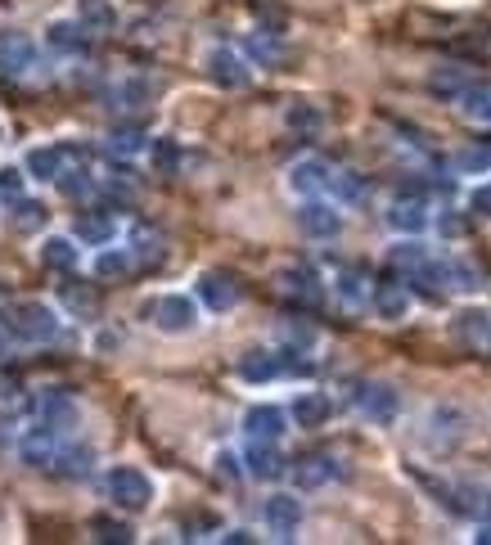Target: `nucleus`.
Returning a JSON list of instances; mask_svg holds the SVG:
<instances>
[{"mask_svg": "<svg viewBox=\"0 0 491 545\" xmlns=\"http://www.w3.org/2000/svg\"><path fill=\"white\" fill-rule=\"evenodd\" d=\"M91 532H95V541H104V545H131V541H136V536H131V527L118 523V518H95Z\"/></svg>", "mask_w": 491, "mask_h": 545, "instance_id": "37998d69", "label": "nucleus"}, {"mask_svg": "<svg viewBox=\"0 0 491 545\" xmlns=\"http://www.w3.org/2000/svg\"><path fill=\"white\" fill-rule=\"evenodd\" d=\"M478 545H491V523H478V536H473Z\"/></svg>", "mask_w": 491, "mask_h": 545, "instance_id": "5fc2aeb1", "label": "nucleus"}, {"mask_svg": "<svg viewBox=\"0 0 491 545\" xmlns=\"http://www.w3.org/2000/svg\"><path fill=\"white\" fill-rule=\"evenodd\" d=\"M46 221V208L41 203H32V199H19L14 203V217H10V226L19 230V235H32V230Z\"/></svg>", "mask_w": 491, "mask_h": 545, "instance_id": "a19ab883", "label": "nucleus"}, {"mask_svg": "<svg viewBox=\"0 0 491 545\" xmlns=\"http://www.w3.org/2000/svg\"><path fill=\"white\" fill-rule=\"evenodd\" d=\"M284 428H289V415L280 406H253L244 415V433L248 442H280Z\"/></svg>", "mask_w": 491, "mask_h": 545, "instance_id": "a211bd4d", "label": "nucleus"}, {"mask_svg": "<svg viewBox=\"0 0 491 545\" xmlns=\"http://www.w3.org/2000/svg\"><path fill=\"white\" fill-rule=\"evenodd\" d=\"M329 194H334V199H343V203H361L365 199V185H361V176H352V172H334Z\"/></svg>", "mask_w": 491, "mask_h": 545, "instance_id": "a18cd8bd", "label": "nucleus"}, {"mask_svg": "<svg viewBox=\"0 0 491 545\" xmlns=\"http://www.w3.org/2000/svg\"><path fill=\"white\" fill-rule=\"evenodd\" d=\"M10 311H14V298H10V289H0V316L10 320Z\"/></svg>", "mask_w": 491, "mask_h": 545, "instance_id": "864d4df0", "label": "nucleus"}, {"mask_svg": "<svg viewBox=\"0 0 491 545\" xmlns=\"http://www.w3.org/2000/svg\"><path fill=\"white\" fill-rule=\"evenodd\" d=\"M154 325L163 329V334H190V329L199 325V307H194V298H185V293H167V298L154 302Z\"/></svg>", "mask_w": 491, "mask_h": 545, "instance_id": "423d86ee", "label": "nucleus"}, {"mask_svg": "<svg viewBox=\"0 0 491 545\" xmlns=\"http://www.w3.org/2000/svg\"><path fill=\"white\" fill-rule=\"evenodd\" d=\"M451 167H455L460 176H482V172H491V145L460 149V154L451 158Z\"/></svg>", "mask_w": 491, "mask_h": 545, "instance_id": "c9c22d12", "label": "nucleus"}, {"mask_svg": "<svg viewBox=\"0 0 491 545\" xmlns=\"http://www.w3.org/2000/svg\"><path fill=\"white\" fill-rule=\"evenodd\" d=\"M91 464H95L91 446H59V455H55V464H50V469H55L59 478H86V473H91Z\"/></svg>", "mask_w": 491, "mask_h": 545, "instance_id": "c756f323", "label": "nucleus"}, {"mask_svg": "<svg viewBox=\"0 0 491 545\" xmlns=\"http://www.w3.org/2000/svg\"><path fill=\"white\" fill-rule=\"evenodd\" d=\"M275 284H280L284 298L302 302V307H320V302H325V289H320V275L311 271V266H284V271L275 275Z\"/></svg>", "mask_w": 491, "mask_h": 545, "instance_id": "1a4fd4ad", "label": "nucleus"}, {"mask_svg": "<svg viewBox=\"0 0 491 545\" xmlns=\"http://www.w3.org/2000/svg\"><path fill=\"white\" fill-rule=\"evenodd\" d=\"M104 491H109V500L118 509H127V514H140V509H149V500H154V482L140 469H131V464H118V469L104 478Z\"/></svg>", "mask_w": 491, "mask_h": 545, "instance_id": "f257e3e1", "label": "nucleus"}, {"mask_svg": "<svg viewBox=\"0 0 491 545\" xmlns=\"http://www.w3.org/2000/svg\"><path fill=\"white\" fill-rule=\"evenodd\" d=\"M334 289H338V302L343 307H365V298H374V289H370V275L361 271V266H343L338 271V280H334Z\"/></svg>", "mask_w": 491, "mask_h": 545, "instance_id": "a878e982", "label": "nucleus"}, {"mask_svg": "<svg viewBox=\"0 0 491 545\" xmlns=\"http://www.w3.org/2000/svg\"><path fill=\"white\" fill-rule=\"evenodd\" d=\"M221 541H226V545H248V541H253V532H244V527H235V532H226V536H221Z\"/></svg>", "mask_w": 491, "mask_h": 545, "instance_id": "603ef678", "label": "nucleus"}, {"mask_svg": "<svg viewBox=\"0 0 491 545\" xmlns=\"http://www.w3.org/2000/svg\"><path fill=\"white\" fill-rule=\"evenodd\" d=\"M329 181H334V167H329L325 158H302L289 172V190L298 194V199H320V194H329Z\"/></svg>", "mask_w": 491, "mask_h": 545, "instance_id": "9d476101", "label": "nucleus"}, {"mask_svg": "<svg viewBox=\"0 0 491 545\" xmlns=\"http://www.w3.org/2000/svg\"><path fill=\"white\" fill-rule=\"evenodd\" d=\"M217 473H221V478L235 482V478H239V460H235L230 451H221V455H217Z\"/></svg>", "mask_w": 491, "mask_h": 545, "instance_id": "3c124183", "label": "nucleus"}, {"mask_svg": "<svg viewBox=\"0 0 491 545\" xmlns=\"http://www.w3.org/2000/svg\"><path fill=\"white\" fill-rule=\"evenodd\" d=\"M199 298L212 311H230L239 302V280L230 271H203L199 275Z\"/></svg>", "mask_w": 491, "mask_h": 545, "instance_id": "6ab92c4d", "label": "nucleus"}, {"mask_svg": "<svg viewBox=\"0 0 491 545\" xmlns=\"http://www.w3.org/2000/svg\"><path fill=\"white\" fill-rule=\"evenodd\" d=\"M442 496L455 514L473 518V523H491V482H455Z\"/></svg>", "mask_w": 491, "mask_h": 545, "instance_id": "39448f33", "label": "nucleus"}, {"mask_svg": "<svg viewBox=\"0 0 491 545\" xmlns=\"http://www.w3.org/2000/svg\"><path fill=\"white\" fill-rule=\"evenodd\" d=\"M455 334H460L464 343H482V338H491V316H482V311H460V316H455Z\"/></svg>", "mask_w": 491, "mask_h": 545, "instance_id": "4c0bfd02", "label": "nucleus"}, {"mask_svg": "<svg viewBox=\"0 0 491 545\" xmlns=\"http://www.w3.org/2000/svg\"><path fill=\"white\" fill-rule=\"evenodd\" d=\"M428 203L424 194H397V199L388 203V226L401 230V235H424L428 230Z\"/></svg>", "mask_w": 491, "mask_h": 545, "instance_id": "9b49d317", "label": "nucleus"}, {"mask_svg": "<svg viewBox=\"0 0 491 545\" xmlns=\"http://www.w3.org/2000/svg\"><path fill=\"white\" fill-rule=\"evenodd\" d=\"M469 212H478V217H491V185H478V190L469 194Z\"/></svg>", "mask_w": 491, "mask_h": 545, "instance_id": "09e8293b", "label": "nucleus"}, {"mask_svg": "<svg viewBox=\"0 0 491 545\" xmlns=\"http://www.w3.org/2000/svg\"><path fill=\"white\" fill-rule=\"evenodd\" d=\"M262 518H266V527H271L280 541H293V532L302 527V500H293V496H271L262 505Z\"/></svg>", "mask_w": 491, "mask_h": 545, "instance_id": "f3484780", "label": "nucleus"}, {"mask_svg": "<svg viewBox=\"0 0 491 545\" xmlns=\"http://www.w3.org/2000/svg\"><path fill=\"white\" fill-rule=\"evenodd\" d=\"M131 257L145 262V266H158V262H163V235L149 230V226H136V230H131Z\"/></svg>", "mask_w": 491, "mask_h": 545, "instance_id": "473e14b6", "label": "nucleus"}, {"mask_svg": "<svg viewBox=\"0 0 491 545\" xmlns=\"http://www.w3.org/2000/svg\"><path fill=\"white\" fill-rule=\"evenodd\" d=\"M113 235H118L113 212H82V217H77V239H82V244H113Z\"/></svg>", "mask_w": 491, "mask_h": 545, "instance_id": "c85d7f7f", "label": "nucleus"}, {"mask_svg": "<svg viewBox=\"0 0 491 545\" xmlns=\"http://www.w3.org/2000/svg\"><path fill=\"white\" fill-rule=\"evenodd\" d=\"M293 487L298 491H316V487H325V482H334L338 473V460L334 455H302V460H293Z\"/></svg>", "mask_w": 491, "mask_h": 545, "instance_id": "2eb2a0df", "label": "nucleus"}, {"mask_svg": "<svg viewBox=\"0 0 491 545\" xmlns=\"http://www.w3.org/2000/svg\"><path fill=\"white\" fill-rule=\"evenodd\" d=\"M244 464H248V473H253V478H262V482H275V478H284V473H289V460L275 451V442H248Z\"/></svg>", "mask_w": 491, "mask_h": 545, "instance_id": "412c9836", "label": "nucleus"}, {"mask_svg": "<svg viewBox=\"0 0 491 545\" xmlns=\"http://www.w3.org/2000/svg\"><path fill=\"white\" fill-rule=\"evenodd\" d=\"M149 149V136L140 127H113L109 140H104V154L113 158V163H131L136 154H145Z\"/></svg>", "mask_w": 491, "mask_h": 545, "instance_id": "393cba45", "label": "nucleus"}, {"mask_svg": "<svg viewBox=\"0 0 491 545\" xmlns=\"http://www.w3.org/2000/svg\"><path fill=\"white\" fill-rule=\"evenodd\" d=\"M464 410H455V406H433L428 410V419H424V442L433 446V451H451V446H460L464 442Z\"/></svg>", "mask_w": 491, "mask_h": 545, "instance_id": "20e7f679", "label": "nucleus"}, {"mask_svg": "<svg viewBox=\"0 0 491 545\" xmlns=\"http://www.w3.org/2000/svg\"><path fill=\"white\" fill-rule=\"evenodd\" d=\"M356 406H361V415L370 419V424H392L397 410H401V401H397V392H392L388 383H365L361 397H356Z\"/></svg>", "mask_w": 491, "mask_h": 545, "instance_id": "dca6fc26", "label": "nucleus"}, {"mask_svg": "<svg viewBox=\"0 0 491 545\" xmlns=\"http://www.w3.org/2000/svg\"><path fill=\"white\" fill-rule=\"evenodd\" d=\"M149 163L158 167V176H176V167H181L176 140H154V145H149Z\"/></svg>", "mask_w": 491, "mask_h": 545, "instance_id": "ea45409f", "label": "nucleus"}, {"mask_svg": "<svg viewBox=\"0 0 491 545\" xmlns=\"http://www.w3.org/2000/svg\"><path fill=\"white\" fill-rule=\"evenodd\" d=\"M487 343H491V338H487Z\"/></svg>", "mask_w": 491, "mask_h": 545, "instance_id": "4d7b16f0", "label": "nucleus"}, {"mask_svg": "<svg viewBox=\"0 0 491 545\" xmlns=\"http://www.w3.org/2000/svg\"><path fill=\"white\" fill-rule=\"evenodd\" d=\"M284 374V356L280 352H262V347H253V352L239 356V379L244 383H271Z\"/></svg>", "mask_w": 491, "mask_h": 545, "instance_id": "4be33fe9", "label": "nucleus"}, {"mask_svg": "<svg viewBox=\"0 0 491 545\" xmlns=\"http://www.w3.org/2000/svg\"><path fill=\"white\" fill-rule=\"evenodd\" d=\"M77 19L86 23L91 37H104V32L118 28V10H113L109 0H82V14H77Z\"/></svg>", "mask_w": 491, "mask_h": 545, "instance_id": "7c9ffc66", "label": "nucleus"}, {"mask_svg": "<svg viewBox=\"0 0 491 545\" xmlns=\"http://www.w3.org/2000/svg\"><path fill=\"white\" fill-rule=\"evenodd\" d=\"M203 68H208V77L221 86V91H244V86H248V64L235 55V50H226V46L208 50Z\"/></svg>", "mask_w": 491, "mask_h": 545, "instance_id": "f8f14e48", "label": "nucleus"}, {"mask_svg": "<svg viewBox=\"0 0 491 545\" xmlns=\"http://www.w3.org/2000/svg\"><path fill=\"white\" fill-rule=\"evenodd\" d=\"M0 361H5V343H0Z\"/></svg>", "mask_w": 491, "mask_h": 545, "instance_id": "6e6d98bb", "label": "nucleus"}, {"mask_svg": "<svg viewBox=\"0 0 491 545\" xmlns=\"http://www.w3.org/2000/svg\"><path fill=\"white\" fill-rule=\"evenodd\" d=\"M77 262H82V253H77V244L68 235L41 239V266L46 271H77Z\"/></svg>", "mask_w": 491, "mask_h": 545, "instance_id": "bb28decb", "label": "nucleus"}, {"mask_svg": "<svg viewBox=\"0 0 491 545\" xmlns=\"http://www.w3.org/2000/svg\"><path fill=\"white\" fill-rule=\"evenodd\" d=\"M23 410V392L19 388H0V424L5 419H14Z\"/></svg>", "mask_w": 491, "mask_h": 545, "instance_id": "de8ad7c7", "label": "nucleus"}, {"mask_svg": "<svg viewBox=\"0 0 491 545\" xmlns=\"http://www.w3.org/2000/svg\"><path fill=\"white\" fill-rule=\"evenodd\" d=\"M460 113L469 122H482V127H491V86H469V91L460 95Z\"/></svg>", "mask_w": 491, "mask_h": 545, "instance_id": "f704fd0d", "label": "nucleus"}, {"mask_svg": "<svg viewBox=\"0 0 491 545\" xmlns=\"http://www.w3.org/2000/svg\"><path fill=\"white\" fill-rule=\"evenodd\" d=\"M388 262L401 266L406 275H415V271H424V266H428V253H424V244H397L388 253Z\"/></svg>", "mask_w": 491, "mask_h": 545, "instance_id": "79ce46f5", "label": "nucleus"}, {"mask_svg": "<svg viewBox=\"0 0 491 545\" xmlns=\"http://www.w3.org/2000/svg\"><path fill=\"white\" fill-rule=\"evenodd\" d=\"M329 410H334V401H329L325 392H302V397L293 401V424L298 428H320L329 419Z\"/></svg>", "mask_w": 491, "mask_h": 545, "instance_id": "cd10ccee", "label": "nucleus"}, {"mask_svg": "<svg viewBox=\"0 0 491 545\" xmlns=\"http://www.w3.org/2000/svg\"><path fill=\"white\" fill-rule=\"evenodd\" d=\"M248 50H253V55H257V59H280V46H275V41H266V37H262V32H257V37H253V41H248Z\"/></svg>", "mask_w": 491, "mask_h": 545, "instance_id": "8fccbe9b", "label": "nucleus"}, {"mask_svg": "<svg viewBox=\"0 0 491 545\" xmlns=\"http://www.w3.org/2000/svg\"><path fill=\"white\" fill-rule=\"evenodd\" d=\"M374 311H379V320H406L410 311V289L401 280H379L374 284Z\"/></svg>", "mask_w": 491, "mask_h": 545, "instance_id": "5701e85b", "label": "nucleus"}, {"mask_svg": "<svg viewBox=\"0 0 491 545\" xmlns=\"http://www.w3.org/2000/svg\"><path fill=\"white\" fill-rule=\"evenodd\" d=\"M284 122H289L293 131H302V136H316V131L325 127V118H320V109H316V104H307V100L289 104V113H284Z\"/></svg>", "mask_w": 491, "mask_h": 545, "instance_id": "e433bc0d", "label": "nucleus"}, {"mask_svg": "<svg viewBox=\"0 0 491 545\" xmlns=\"http://www.w3.org/2000/svg\"><path fill=\"white\" fill-rule=\"evenodd\" d=\"M55 185L68 194V199H91V190H95V181H91V172H86V167H77V172L68 167V172L59 176Z\"/></svg>", "mask_w": 491, "mask_h": 545, "instance_id": "c03bdc74", "label": "nucleus"}, {"mask_svg": "<svg viewBox=\"0 0 491 545\" xmlns=\"http://www.w3.org/2000/svg\"><path fill=\"white\" fill-rule=\"evenodd\" d=\"M82 149L77 145H41L28 154V172L32 181H59V176L68 172V163H82Z\"/></svg>", "mask_w": 491, "mask_h": 545, "instance_id": "0eeeda50", "label": "nucleus"}, {"mask_svg": "<svg viewBox=\"0 0 491 545\" xmlns=\"http://www.w3.org/2000/svg\"><path fill=\"white\" fill-rule=\"evenodd\" d=\"M37 68V46L28 32L0 28V77H28Z\"/></svg>", "mask_w": 491, "mask_h": 545, "instance_id": "7ed1b4c3", "label": "nucleus"}, {"mask_svg": "<svg viewBox=\"0 0 491 545\" xmlns=\"http://www.w3.org/2000/svg\"><path fill=\"white\" fill-rule=\"evenodd\" d=\"M104 100H109L113 113H140L154 100V86H149L145 77H122V82H113L109 91H104Z\"/></svg>", "mask_w": 491, "mask_h": 545, "instance_id": "4468645a", "label": "nucleus"}, {"mask_svg": "<svg viewBox=\"0 0 491 545\" xmlns=\"http://www.w3.org/2000/svg\"><path fill=\"white\" fill-rule=\"evenodd\" d=\"M64 307L73 311L77 320H95V316H100V298H95V289H91V284H82V280L64 284Z\"/></svg>", "mask_w": 491, "mask_h": 545, "instance_id": "2f4dec72", "label": "nucleus"}, {"mask_svg": "<svg viewBox=\"0 0 491 545\" xmlns=\"http://www.w3.org/2000/svg\"><path fill=\"white\" fill-rule=\"evenodd\" d=\"M59 428H50V424H37V428H28V433H23V442H19V455H23V464H28V469H50V464H55V455H59Z\"/></svg>", "mask_w": 491, "mask_h": 545, "instance_id": "6e6552de", "label": "nucleus"}, {"mask_svg": "<svg viewBox=\"0 0 491 545\" xmlns=\"http://www.w3.org/2000/svg\"><path fill=\"white\" fill-rule=\"evenodd\" d=\"M0 194H5V199H19L23 194V172L19 167H0Z\"/></svg>", "mask_w": 491, "mask_h": 545, "instance_id": "49530a36", "label": "nucleus"}, {"mask_svg": "<svg viewBox=\"0 0 491 545\" xmlns=\"http://www.w3.org/2000/svg\"><path fill=\"white\" fill-rule=\"evenodd\" d=\"M10 329L23 338V343H55L59 338V316L46 307V302H14Z\"/></svg>", "mask_w": 491, "mask_h": 545, "instance_id": "f03ea898", "label": "nucleus"}, {"mask_svg": "<svg viewBox=\"0 0 491 545\" xmlns=\"http://www.w3.org/2000/svg\"><path fill=\"white\" fill-rule=\"evenodd\" d=\"M46 41L59 55H86V50H91V32H86L82 19H55L46 28Z\"/></svg>", "mask_w": 491, "mask_h": 545, "instance_id": "aec40b11", "label": "nucleus"}, {"mask_svg": "<svg viewBox=\"0 0 491 545\" xmlns=\"http://www.w3.org/2000/svg\"><path fill=\"white\" fill-rule=\"evenodd\" d=\"M131 262H136V257H131V248H104L100 262H95V271H100L104 280H122V275L131 271Z\"/></svg>", "mask_w": 491, "mask_h": 545, "instance_id": "58836bf2", "label": "nucleus"}, {"mask_svg": "<svg viewBox=\"0 0 491 545\" xmlns=\"http://www.w3.org/2000/svg\"><path fill=\"white\" fill-rule=\"evenodd\" d=\"M428 86H433V95H446V100H460V95L469 91V77H464V68L442 64V68H433Z\"/></svg>", "mask_w": 491, "mask_h": 545, "instance_id": "72a5a7b5", "label": "nucleus"}, {"mask_svg": "<svg viewBox=\"0 0 491 545\" xmlns=\"http://www.w3.org/2000/svg\"><path fill=\"white\" fill-rule=\"evenodd\" d=\"M37 424H50V428H73L77 424V406H73V397H64V392H41V401H37Z\"/></svg>", "mask_w": 491, "mask_h": 545, "instance_id": "b1692460", "label": "nucleus"}, {"mask_svg": "<svg viewBox=\"0 0 491 545\" xmlns=\"http://www.w3.org/2000/svg\"><path fill=\"white\" fill-rule=\"evenodd\" d=\"M298 226H302V235H311V239H334L338 230H343V212L325 199H307L298 208Z\"/></svg>", "mask_w": 491, "mask_h": 545, "instance_id": "ddd939ff", "label": "nucleus"}]
</instances>
